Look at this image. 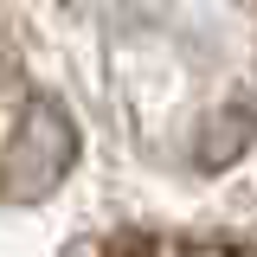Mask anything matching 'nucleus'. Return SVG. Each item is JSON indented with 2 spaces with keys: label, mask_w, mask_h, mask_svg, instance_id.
<instances>
[{
  "label": "nucleus",
  "mask_w": 257,
  "mask_h": 257,
  "mask_svg": "<svg viewBox=\"0 0 257 257\" xmlns=\"http://www.w3.org/2000/svg\"><path fill=\"white\" fill-rule=\"evenodd\" d=\"M77 155V128L64 116L58 103H32L20 135L7 142V155H0V199H13V206H32V199H45V193L64 180V167Z\"/></svg>",
  "instance_id": "f257e3e1"
},
{
  "label": "nucleus",
  "mask_w": 257,
  "mask_h": 257,
  "mask_svg": "<svg viewBox=\"0 0 257 257\" xmlns=\"http://www.w3.org/2000/svg\"><path fill=\"white\" fill-rule=\"evenodd\" d=\"M251 135H257V116L244 109V103H225L219 116L199 128V167H225V161H238Z\"/></svg>",
  "instance_id": "f03ea898"
}]
</instances>
